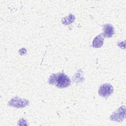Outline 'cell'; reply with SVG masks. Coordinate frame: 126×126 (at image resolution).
Returning <instances> with one entry per match:
<instances>
[{"label":"cell","instance_id":"cell-1","mask_svg":"<svg viewBox=\"0 0 126 126\" xmlns=\"http://www.w3.org/2000/svg\"><path fill=\"white\" fill-rule=\"evenodd\" d=\"M69 78L63 73L53 74L49 78L48 83L50 84L56 86L59 88H65L70 84Z\"/></svg>","mask_w":126,"mask_h":126},{"label":"cell","instance_id":"cell-2","mask_svg":"<svg viewBox=\"0 0 126 126\" xmlns=\"http://www.w3.org/2000/svg\"><path fill=\"white\" fill-rule=\"evenodd\" d=\"M126 117V108L125 106L120 107L113 112L110 117V120L117 122H122Z\"/></svg>","mask_w":126,"mask_h":126},{"label":"cell","instance_id":"cell-3","mask_svg":"<svg viewBox=\"0 0 126 126\" xmlns=\"http://www.w3.org/2000/svg\"><path fill=\"white\" fill-rule=\"evenodd\" d=\"M29 101L25 99H21L18 97H15L9 102L8 105L11 107L22 108L29 105Z\"/></svg>","mask_w":126,"mask_h":126},{"label":"cell","instance_id":"cell-4","mask_svg":"<svg viewBox=\"0 0 126 126\" xmlns=\"http://www.w3.org/2000/svg\"><path fill=\"white\" fill-rule=\"evenodd\" d=\"M98 94L103 97H107L110 96L113 92V86L107 83L101 85L98 89Z\"/></svg>","mask_w":126,"mask_h":126},{"label":"cell","instance_id":"cell-5","mask_svg":"<svg viewBox=\"0 0 126 126\" xmlns=\"http://www.w3.org/2000/svg\"><path fill=\"white\" fill-rule=\"evenodd\" d=\"M103 32L102 34L104 37H111L114 34L115 31L113 26L109 24H106L103 26Z\"/></svg>","mask_w":126,"mask_h":126},{"label":"cell","instance_id":"cell-6","mask_svg":"<svg viewBox=\"0 0 126 126\" xmlns=\"http://www.w3.org/2000/svg\"><path fill=\"white\" fill-rule=\"evenodd\" d=\"M104 38L102 33H100V34L97 35L94 39L93 41V47L94 48H100L103 44Z\"/></svg>","mask_w":126,"mask_h":126}]
</instances>
